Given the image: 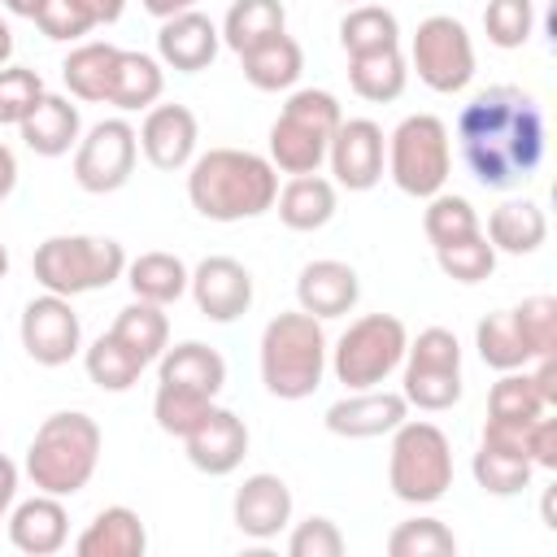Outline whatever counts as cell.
I'll return each instance as SVG.
<instances>
[{
	"mask_svg": "<svg viewBox=\"0 0 557 557\" xmlns=\"http://www.w3.org/2000/svg\"><path fill=\"white\" fill-rule=\"evenodd\" d=\"M457 144L479 187H522L544 161V109L522 87H483L457 113Z\"/></svg>",
	"mask_w": 557,
	"mask_h": 557,
	"instance_id": "obj_1",
	"label": "cell"
},
{
	"mask_svg": "<svg viewBox=\"0 0 557 557\" xmlns=\"http://www.w3.org/2000/svg\"><path fill=\"white\" fill-rule=\"evenodd\" d=\"M278 170L248 148H209L187 165V200L209 222H244L274 209Z\"/></svg>",
	"mask_w": 557,
	"mask_h": 557,
	"instance_id": "obj_2",
	"label": "cell"
},
{
	"mask_svg": "<svg viewBox=\"0 0 557 557\" xmlns=\"http://www.w3.org/2000/svg\"><path fill=\"white\" fill-rule=\"evenodd\" d=\"M100 448H104V435L91 413H78V409L48 413L26 448V479L35 483V492L74 496L91 483L100 466Z\"/></svg>",
	"mask_w": 557,
	"mask_h": 557,
	"instance_id": "obj_3",
	"label": "cell"
},
{
	"mask_svg": "<svg viewBox=\"0 0 557 557\" xmlns=\"http://www.w3.org/2000/svg\"><path fill=\"white\" fill-rule=\"evenodd\" d=\"M326 374V335L322 322L305 309L274 313L261 331V383L278 400H305L322 387Z\"/></svg>",
	"mask_w": 557,
	"mask_h": 557,
	"instance_id": "obj_4",
	"label": "cell"
},
{
	"mask_svg": "<svg viewBox=\"0 0 557 557\" xmlns=\"http://www.w3.org/2000/svg\"><path fill=\"white\" fill-rule=\"evenodd\" d=\"M35 283L57 296H83L126 274V248L109 235H48L30 257Z\"/></svg>",
	"mask_w": 557,
	"mask_h": 557,
	"instance_id": "obj_5",
	"label": "cell"
},
{
	"mask_svg": "<svg viewBox=\"0 0 557 557\" xmlns=\"http://www.w3.org/2000/svg\"><path fill=\"white\" fill-rule=\"evenodd\" d=\"M339 122H344V113L331 91H322V87L292 91L283 113L270 126V165L283 174H318Z\"/></svg>",
	"mask_w": 557,
	"mask_h": 557,
	"instance_id": "obj_6",
	"label": "cell"
},
{
	"mask_svg": "<svg viewBox=\"0 0 557 557\" xmlns=\"http://www.w3.org/2000/svg\"><path fill=\"white\" fill-rule=\"evenodd\" d=\"M387 487L405 505H435L453 487V444L435 422L405 418L392 431Z\"/></svg>",
	"mask_w": 557,
	"mask_h": 557,
	"instance_id": "obj_7",
	"label": "cell"
},
{
	"mask_svg": "<svg viewBox=\"0 0 557 557\" xmlns=\"http://www.w3.org/2000/svg\"><path fill=\"white\" fill-rule=\"evenodd\" d=\"M448 170H453V139L435 113H409L387 135V174L405 196L431 200L435 191H444Z\"/></svg>",
	"mask_w": 557,
	"mask_h": 557,
	"instance_id": "obj_8",
	"label": "cell"
},
{
	"mask_svg": "<svg viewBox=\"0 0 557 557\" xmlns=\"http://www.w3.org/2000/svg\"><path fill=\"white\" fill-rule=\"evenodd\" d=\"M405 344H409V331L396 313H361L326 352H331L335 379L348 392H366V387H379L392 370H400Z\"/></svg>",
	"mask_w": 557,
	"mask_h": 557,
	"instance_id": "obj_9",
	"label": "cell"
},
{
	"mask_svg": "<svg viewBox=\"0 0 557 557\" xmlns=\"http://www.w3.org/2000/svg\"><path fill=\"white\" fill-rule=\"evenodd\" d=\"M409 65L440 96L466 91L470 78H474V44H470V30L457 17H448V13L422 17L418 30H413V44H409Z\"/></svg>",
	"mask_w": 557,
	"mask_h": 557,
	"instance_id": "obj_10",
	"label": "cell"
},
{
	"mask_svg": "<svg viewBox=\"0 0 557 557\" xmlns=\"http://www.w3.org/2000/svg\"><path fill=\"white\" fill-rule=\"evenodd\" d=\"M139 157V135L126 117H104L74 144V183L91 196H109L131 183Z\"/></svg>",
	"mask_w": 557,
	"mask_h": 557,
	"instance_id": "obj_11",
	"label": "cell"
},
{
	"mask_svg": "<svg viewBox=\"0 0 557 557\" xmlns=\"http://www.w3.org/2000/svg\"><path fill=\"white\" fill-rule=\"evenodd\" d=\"M22 348L35 366H65L70 357H78L83 348V326H78V313L70 305V296H57V292H44L35 300H26L22 309Z\"/></svg>",
	"mask_w": 557,
	"mask_h": 557,
	"instance_id": "obj_12",
	"label": "cell"
},
{
	"mask_svg": "<svg viewBox=\"0 0 557 557\" xmlns=\"http://www.w3.org/2000/svg\"><path fill=\"white\" fill-rule=\"evenodd\" d=\"M326 161H331V174L339 187L348 191H370L379 187L383 178V165H387V139H383V126L370 122V117H344L326 144Z\"/></svg>",
	"mask_w": 557,
	"mask_h": 557,
	"instance_id": "obj_13",
	"label": "cell"
},
{
	"mask_svg": "<svg viewBox=\"0 0 557 557\" xmlns=\"http://www.w3.org/2000/svg\"><path fill=\"white\" fill-rule=\"evenodd\" d=\"M135 135H139V152L148 157V165L174 174L191 165L196 144H200V122L187 104H152Z\"/></svg>",
	"mask_w": 557,
	"mask_h": 557,
	"instance_id": "obj_14",
	"label": "cell"
},
{
	"mask_svg": "<svg viewBox=\"0 0 557 557\" xmlns=\"http://www.w3.org/2000/svg\"><path fill=\"white\" fill-rule=\"evenodd\" d=\"M187 292L196 300V309L209 318V322H235L248 313L252 305V274L244 261L235 257H205L191 278H187Z\"/></svg>",
	"mask_w": 557,
	"mask_h": 557,
	"instance_id": "obj_15",
	"label": "cell"
},
{
	"mask_svg": "<svg viewBox=\"0 0 557 557\" xmlns=\"http://www.w3.org/2000/svg\"><path fill=\"white\" fill-rule=\"evenodd\" d=\"M183 448H187V461L200 470V474H231L239 470V461L248 457V426L235 409H222L213 405L187 435H183Z\"/></svg>",
	"mask_w": 557,
	"mask_h": 557,
	"instance_id": "obj_16",
	"label": "cell"
},
{
	"mask_svg": "<svg viewBox=\"0 0 557 557\" xmlns=\"http://www.w3.org/2000/svg\"><path fill=\"white\" fill-rule=\"evenodd\" d=\"M409 418V400L400 392L387 387H366V392H348L326 409V431L339 440H374V435H392L400 422Z\"/></svg>",
	"mask_w": 557,
	"mask_h": 557,
	"instance_id": "obj_17",
	"label": "cell"
},
{
	"mask_svg": "<svg viewBox=\"0 0 557 557\" xmlns=\"http://www.w3.org/2000/svg\"><path fill=\"white\" fill-rule=\"evenodd\" d=\"M222 48V30L200 13V9H187V13H174L161 22L157 30V57L165 70H178V74H200L213 65Z\"/></svg>",
	"mask_w": 557,
	"mask_h": 557,
	"instance_id": "obj_18",
	"label": "cell"
},
{
	"mask_svg": "<svg viewBox=\"0 0 557 557\" xmlns=\"http://www.w3.org/2000/svg\"><path fill=\"white\" fill-rule=\"evenodd\" d=\"M231 513H235V527L248 540H274L292 522V487L278 474H265V470L261 474H248L235 487Z\"/></svg>",
	"mask_w": 557,
	"mask_h": 557,
	"instance_id": "obj_19",
	"label": "cell"
},
{
	"mask_svg": "<svg viewBox=\"0 0 557 557\" xmlns=\"http://www.w3.org/2000/svg\"><path fill=\"white\" fill-rule=\"evenodd\" d=\"M357 296H361V283H357V270H352L348 261L322 257V261H309V265L296 274V305H300L305 313H313L318 322L352 313Z\"/></svg>",
	"mask_w": 557,
	"mask_h": 557,
	"instance_id": "obj_20",
	"label": "cell"
},
{
	"mask_svg": "<svg viewBox=\"0 0 557 557\" xmlns=\"http://www.w3.org/2000/svg\"><path fill=\"white\" fill-rule=\"evenodd\" d=\"M9 540L26 557H52V553H61L65 540H70V513H65L61 496L35 492L30 500L13 505L9 509Z\"/></svg>",
	"mask_w": 557,
	"mask_h": 557,
	"instance_id": "obj_21",
	"label": "cell"
},
{
	"mask_svg": "<svg viewBox=\"0 0 557 557\" xmlns=\"http://www.w3.org/2000/svg\"><path fill=\"white\" fill-rule=\"evenodd\" d=\"M17 135L22 144L35 152V157H65L78 135H83V117H78V104L70 96H57V91H44V100L17 122Z\"/></svg>",
	"mask_w": 557,
	"mask_h": 557,
	"instance_id": "obj_22",
	"label": "cell"
},
{
	"mask_svg": "<svg viewBox=\"0 0 557 557\" xmlns=\"http://www.w3.org/2000/svg\"><path fill=\"white\" fill-rule=\"evenodd\" d=\"M74 553L78 557H144L148 553V531H144V522H139L135 509L109 505L74 540Z\"/></svg>",
	"mask_w": 557,
	"mask_h": 557,
	"instance_id": "obj_23",
	"label": "cell"
},
{
	"mask_svg": "<svg viewBox=\"0 0 557 557\" xmlns=\"http://www.w3.org/2000/svg\"><path fill=\"white\" fill-rule=\"evenodd\" d=\"M274 209H278V222L287 231H300V235L322 231L335 218V183L322 174H292L278 187Z\"/></svg>",
	"mask_w": 557,
	"mask_h": 557,
	"instance_id": "obj_24",
	"label": "cell"
},
{
	"mask_svg": "<svg viewBox=\"0 0 557 557\" xmlns=\"http://www.w3.org/2000/svg\"><path fill=\"white\" fill-rule=\"evenodd\" d=\"M161 383H174V387H191L200 396H218L222 383H226V361L218 348L200 344V339H183L174 348H165L161 357Z\"/></svg>",
	"mask_w": 557,
	"mask_h": 557,
	"instance_id": "obj_25",
	"label": "cell"
},
{
	"mask_svg": "<svg viewBox=\"0 0 557 557\" xmlns=\"http://www.w3.org/2000/svg\"><path fill=\"white\" fill-rule=\"evenodd\" d=\"M161 91H165V65L157 57H148V52L122 48L104 104H113L122 113H139V109H152L161 100Z\"/></svg>",
	"mask_w": 557,
	"mask_h": 557,
	"instance_id": "obj_26",
	"label": "cell"
},
{
	"mask_svg": "<svg viewBox=\"0 0 557 557\" xmlns=\"http://www.w3.org/2000/svg\"><path fill=\"white\" fill-rule=\"evenodd\" d=\"M496 252H509V257H531L544 239H548V218L535 200H505L492 209L487 218V231Z\"/></svg>",
	"mask_w": 557,
	"mask_h": 557,
	"instance_id": "obj_27",
	"label": "cell"
},
{
	"mask_svg": "<svg viewBox=\"0 0 557 557\" xmlns=\"http://www.w3.org/2000/svg\"><path fill=\"white\" fill-rule=\"evenodd\" d=\"M117 44H104V39H91V44H78L65 61H61V78L70 87L74 100H87V104H104L109 100V87H113V70H117Z\"/></svg>",
	"mask_w": 557,
	"mask_h": 557,
	"instance_id": "obj_28",
	"label": "cell"
},
{
	"mask_svg": "<svg viewBox=\"0 0 557 557\" xmlns=\"http://www.w3.org/2000/svg\"><path fill=\"white\" fill-rule=\"evenodd\" d=\"M287 30V9L283 0H235L222 17V44L244 57L252 48H261L265 39L283 35Z\"/></svg>",
	"mask_w": 557,
	"mask_h": 557,
	"instance_id": "obj_29",
	"label": "cell"
},
{
	"mask_svg": "<svg viewBox=\"0 0 557 557\" xmlns=\"http://www.w3.org/2000/svg\"><path fill=\"white\" fill-rule=\"evenodd\" d=\"M239 65H244V78H248L257 91H287V87H296V78L305 74V52H300V44L283 30V35L265 39L261 48L244 52Z\"/></svg>",
	"mask_w": 557,
	"mask_h": 557,
	"instance_id": "obj_30",
	"label": "cell"
},
{
	"mask_svg": "<svg viewBox=\"0 0 557 557\" xmlns=\"http://www.w3.org/2000/svg\"><path fill=\"white\" fill-rule=\"evenodd\" d=\"M187 278L191 270L174 252H139L135 261H126V283L135 300H148V305H174L187 292Z\"/></svg>",
	"mask_w": 557,
	"mask_h": 557,
	"instance_id": "obj_31",
	"label": "cell"
},
{
	"mask_svg": "<svg viewBox=\"0 0 557 557\" xmlns=\"http://www.w3.org/2000/svg\"><path fill=\"white\" fill-rule=\"evenodd\" d=\"M405 83H409V65H405L400 48L348 57V87L370 104H392L405 91Z\"/></svg>",
	"mask_w": 557,
	"mask_h": 557,
	"instance_id": "obj_32",
	"label": "cell"
},
{
	"mask_svg": "<svg viewBox=\"0 0 557 557\" xmlns=\"http://www.w3.org/2000/svg\"><path fill=\"white\" fill-rule=\"evenodd\" d=\"M144 366L157 361L170 348V318L165 305H148V300H131L126 309H117L113 326H109Z\"/></svg>",
	"mask_w": 557,
	"mask_h": 557,
	"instance_id": "obj_33",
	"label": "cell"
},
{
	"mask_svg": "<svg viewBox=\"0 0 557 557\" xmlns=\"http://www.w3.org/2000/svg\"><path fill=\"white\" fill-rule=\"evenodd\" d=\"M339 48L348 57L400 48V22H396V13L383 9V4H348L344 22H339Z\"/></svg>",
	"mask_w": 557,
	"mask_h": 557,
	"instance_id": "obj_34",
	"label": "cell"
},
{
	"mask_svg": "<svg viewBox=\"0 0 557 557\" xmlns=\"http://www.w3.org/2000/svg\"><path fill=\"white\" fill-rule=\"evenodd\" d=\"M83 366H87V379L100 387V392H126L139 383L144 374V361L113 335L104 331L100 339H91V348L83 352Z\"/></svg>",
	"mask_w": 557,
	"mask_h": 557,
	"instance_id": "obj_35",
	"label": "cell"
},
{
	"mask_svg": "<svg viewBox=\"0 0 557 557\" xmlns=\"http://www.w3.org/2000/svg\"><path fill=\"white\" fill-rule=\"evenodd\" d=\"M474 348H479L483 366H492V370H500V374H505V370H522V366H531V352H527V344H522L518 322H513L509 309L487 313V318L474 326Z\"/></svg>",
	"mask_w": 557,
	"mask_h": 557,
	"instance_id": "obj_36",
	"label": "cell"
},
{
	"mask_svg": "<svg viewBox=\"0 0 557 557\" xmlns=\"http://www.w3.org/2000/svg\"><path fill=\"white\" fill-rule=\"evenodd\" d=\"M540 413H548V405L535 392V379H531L527 366L522 370H505L492 383V392H487V418H496V422H535Z\"/></svg>",
	"mask_w": 557,
	"mask_h": 557,
	"instance_id": "obj_37",
	"label": "cell"
},
{
	"mask_svg": "<svg viewBox=\"0 0 557 557\" xmlns=\"http://www.w3.org/2000/svg\"><path fill=\"white\" fill-rule=\"evenodd\" d=\"M470 470H474V483L487 496H518L531 483V470L535 466L522 453H509V448H496V444H479Z\"/></svg>",
	"mask_w": 557,
	"mask_h": 557,
	"instance_id": "obj_38",
	"label": "cell"
},
{
	"mask_svg": "<svg viewBox=\"0 0 557 557\" xmlns=\"http://www.w3.org/2000/svg\"><path fill=\"white\" fill-rule=\"evenodd\" d=\"M422 231L431 239V248H444V244H457L466 235H479V213L466 196H453V191H435L426 200V213H422Z\"/></svg>",
	"mask_w": 557,
	"mask_h": 557,
	"instance_id": "obj_39",
	"label": "cell"
},
{
	"mask_svg": "<svg viewBox=\"0 0 557 557\" xmlns=\"http://www.w3.org/2000/svg\"><path fill=\"white\" fill-rule=\"evenodd\" d=\"M387 553L392 557H453L457 535L440 518H405V522L392 527Z\"/></svg>",
	"mask_w": 557,
	"mask_h": 557,
	"instance_id": "obj_40",
	"label": "cell"
},
{
	"mask_svg": "<svg viewBox=\"0 0 557 557\" xmlns=\"http://www.w3.org/2000/svg\"><path fill=\"white\" fill-rule=\"evenodd\" d=\"M435 261H440V270H444L453 283L474 287V283L492 278V270H496V248H492V239L479 231V235H466V239H457V244L435 248Z\"/></svg>",
	"mask_w": 557,
	"mask_h": 557,
	"instance_id": "obj_41",
	"label": "cell"
},
{
	"mask_svg": "<svg viewBox=\"0 0 557 557\" xmlns=\"http://www.w3.org/2000/svg\"><path fill=\"white\" fill-rule=\"evenodd\" d=\"M405 366V361H400ZM400 396L426 413L453 409L461 400V370H426V366H405V387Z\"/></svg>",
	"mask_w": 557,
	"mask_h": 557,
	"instance_id": "obj_42",
	"label": "cell"
},
{
	"mask_svg": "<svg viewBox=\"0 0 557 557\" xmlns=\"http://www.w3.org/2000/svg\"><path fill=\"white\" fill-rule=\"evenodd\" d=\"M213 409L209 396L191 392V387H174V383H157V396H152V418L165 435H187L205 413Z\"/></svg>",
	"mask_w": 557,
	"mask_h": 557,
	"instance_id": "obj_43",
	"label": "cell"
},
{
	"mask_svg": "<svg viewBox=\"0 0 557 557\" xmlns=\"http://www.w3.org/2000/svg\"><path fill=\"white\" fill-rule=\"evenodd\" d=\"M483 30H487V44H496L505 52L522 48L535 30V0H487Z\"/></svg>",
	"mask_w": 557,
	"mask_h": 557,
	"instance_id": "obj_44",
	"label": "cell"
},
{
	"mask_svg": "<svg viewBox=\"0 0 557 557\" xmlns=\"http://www.w3.org/2000/svg\"><path fill=\"white\" fill-rule=\"evenodd\" d=\"M509 313H513V322H518V335H522L531 361L557 352V300H553V296H527V300L513 305Z\"/></svg>",
	"mask_w": 557,
	"mask_h": 557,
	"instance_id": "obj_45",
	"label": "cell"
},
{
	"mask_svg": "<svg viewBox=\"0 0 557 557\" xmlns=\"http://www.w3.org/2000/svg\"><path fill=\"white\" fill-rule=\"evenodd\" d=\"M44 100V78L26 65H0V126H17Z\"/></svg>",
	"mask_w": 557,
	"mask_h": 557,
	"instance_id": "obj_46",
	"label": "cell"
},
{
	"mask_svg": "<svg viewBox=\"0 0 557 557\" xmlns=\"http://www.w3.org/2000/svg\"><path fill=\"white\" fill-rule=\"evenodd\" d=\"M405 366H426V370H461V344L448 326H426L418 339L405 344Z\"/></svg>",
	"mask_w": 557,
	"mask_h": 557,
	"instance_id": "obj_47",
	"label": "cell"
},
{
	"mask_svg": "<svg viewBox=\"0 0 557 557\" xmlns=\"http://www.w3.org/2000/svg\"><path fill=\"white\" fill-rule=\"evenodd\" d=\"M287 553L292 557H339L344 553V535H339V527L331 518L313 513V518H305V522L292 527Z\"/></svg>",
	"mask_w": 557,
	"mask_h": 557,
	"instance_id": "obj_48",
	"label": "cell"
},
{
	"mask_svg": "<svg viewBox=\"0 0 557 557\" xmlns=\"http://www.w3.org/2000/svg\"><path fill=\"white\" fill-rule=\"evenodd\" d=\"M527 457H531V466H540V470H557V418H553V409L540 413V418L527 426Z\"/></svg>",
	"mask_w": 557,
	"mask_h": 557,
	"instance_id": "obj_49",
	"label": "cell"
},
{
	"mask_svg": "<svg viewBox=\"0 0 557 557\" xmlns=\"http://www.w3.org/2000/svg\"><path fill=\"white\" fill-rule=\"evenodd\" d=\"M91 30L96 26H109V22H117L122 17V9H126V0H65Z\"/></svg>",
	"mask_w": 557,
	"mask_h": 557,
	"instance_id": "obj_50",
	"label": "cell"
},
{
	"mask_svg": "<svg viewBox=\"0 0 557 557\" xmlns=\"http://www.w3.org/2000/svg\"><path fill=\"white\" fill-rule=\"evenodd\" d=\"M531 379H535V392L544 396V405H548V409H557V352H548V357H535V370H531Z\"/></svg>",
	"mask_w": 557,
	"mask_h": 557,
	"instance_id": "obj_51",
	"label": "cell"
},
{
	"mask_svg": "<svg viewBox=\"0 0 557 557\" xmlns=\"http://www.w3.org/2000/svg\"><path fill=\"white\" fill-rule=\"evenodd\" d=\"M13 496H17V466L0 453V522H4L9 509H13Z\"/></svg>",
	"mask_w": 557,
	"mask_h": 557,
	"instance_id": "obj_52",
	"label": "cell"
},
{
	"mask_svg": "<svg viewBox=\"0 0 557 557\" xmlns=\"http://www.w3.org/2000/svg\"><path fill=\"white\" fill-rule=\"evenodd\" d=\"M139 4H144L152 17H161V22H165V17H174V13H187V9H196L200 0H139Z\"/></svg>",
	"mask_w": 557,
	"mask_h": 557,
	"instance_id": "obj_53",
	"label": "cell"
},
{
	"mask_svg": "<svg viewBox=\"0 0 557 557\" xmlns=\"http://www.w3.org/2000/svg\"><path fill=\"white\" fill-rule=\"evenodd\" d=\"M13 183H17V157L0 144V200L13 191Z\"/></svg>",
	"mask_w": 557,
	"mask_h": 557,
	"instance_id": "obj_54",
	"label": "cell"
},
{
	"mask_svg": "<svg viewBox=\"0 0 557 557\" xmlns=\"http://www.w3.org/2000/svg\"><path fill=\"white\" fill-rule=\"evenodd\" d=\"M0 4H4L9 13H17V17H30V22L48 9V0H0Z\"/></svg>",
	"mask_w": 557,
	"mask_h": 557,
	"instance_id": "obj_55",
	"label": "cell"
},
{
	"mask_svg": "<svg viewBox=\"0 0 557 557\" xmlns=\"http://www.w3.org/2000/svg\"><path fill=\"white\" fill-rule=\"evenodd\" d=\"M9 57H13V30H9V22L0 17V65H9Z\"/></svg>",
	"mask_w": 557,
	"mask_h": 557,
	"instance_id": "obj_56",
	"label": "cell"
},
{
	"mask_svg": "<svg viewBox=\"0 0 557 557\" xmlns=\"http://www.w3.org/2000/svg\"><path fill=\"white\" fill-rule=\"evenodd\" d=\"M4 274H9V248L0 244V278H4Z\"/></svg>",
	"mask_w": 557,
	"mask_h": 557,
	"instance_id": "obj_57",
	"label": "cell"
},
{
	"mask_svg": "<svg viewBox=\"0 0 557 557\" xmlns=\"http://www.w3.org/2000/svg\"><path fill=\"white\" fill-rule=\"evenodd\" d=\"M339 4H366V0H339Z\"/></svg>",
	"mask_w": 557,
	"mask_h": 557,
	"instance_id": "obj_58",
	"label": "cell"
}]
</instances>
